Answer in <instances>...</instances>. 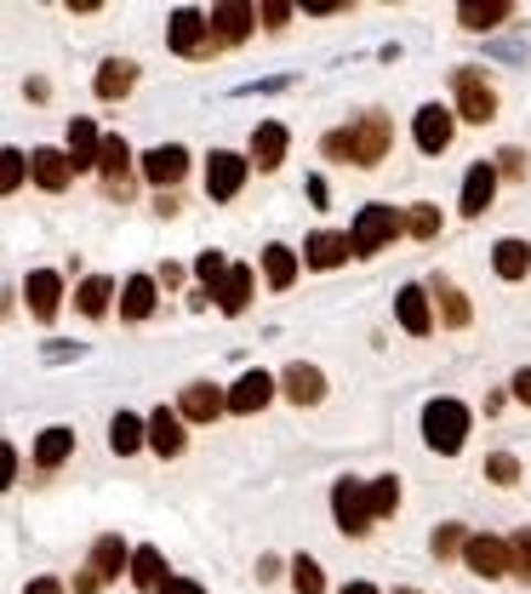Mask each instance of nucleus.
<instances>
[{
	"mask_svg": "<svg viewBox=\"0 0 531 594\" xmlns=\"http://www.w3.org/2000/svg\"><path fill=\"white\" fill-rule=\"evenodd\" d=\"M389 144H394V131H389L383 115H360L354 126H338V131L320 138V149L331 160H349V167H378V160L389 155Z\"/></svg>",
	"mask_w": 531,
	"mask_h": 594,
	"instance_id": "obj_1",
	"label": "nucleus"
},
{
	"mask_svg": "<svg viewBox=\"0 0 531 594\" xmlns=\"http://www.w3.org/2000/svg\"><path fill=\"white\" fill-rule=\"evenodd\" d=\"M469 406L463 401H428L423 406V441H428V452H440V457H457L463 452V441H469Z\"/></svg>",
	"mask_w": 531,
	"mask_h": 594,
	"instance_id": "obj_2",
	"label": "nucleus"
},
{
	"mask_svg": "<svg viewBox=\"0 0 531 594\" xmlns=\"http://www.w3.org/2000/svg\"><path fill=\"white\" fill-rule=\"evenodd\" d=\"M331 515H338V526L349 538H367L372 532V480H354V475H343L338 486H331Z\"/></svg>",
	"mask_w": 531,
	"mask_h": 594,
	"instance_id": "obj_3",
	"label": "nucleus"
},
{
	"mask_svg": "<svg viewBox=\"0 0 531 594\" xmlns=\"http://www.w3.org/2000/svg\"><path fill=\"white\" fill-rule=\"evenodd\" d=\"M401 235H406V218L394 212V206H360V218L349 229L354 257H372V252H383L389 241H401Z\"/></svg>",
	"mask_w": 531,
	"mask_h": 594,
	"instance_id": "obj_4",
	"label": "nucleus"
},
{
	"mask_svg": "<svg viewBox=\"0 0 531 594\" xmlns=\"http://www.w3.org/2000/svg\"><path fill=\"white\" fill-rule=\"evenodd\" d=\"M131 566V549L115 538V532H104V538H97L92 543V560H86V572L75 577V594H97V588H104V583H115L120 572Z\"/></svg>",
	"mask_w": 531,
	"mask_h": 594,
	"instance_id": "obj_5",
	"label": "nucleus"
},
{
	"mask_svg": "<svg viewBox=\"0 0 531 594\" xmlns=\"http://www.w3.org/2000/svg\"><path fill=\"white\" fill-rule=\"evenodd\" d=\"M166 41H172L178 57H212L217 41H212V18L194 12V7H178L172 12V29H166Z\"/></svg>",
	"mask_w": 531,
	"mask_h": 594,
	"instance_id": "obj_6",
	"label": "nucleus"
},
{
	"mask_svg": "<svg viewBox=\"0 0 531 594\" xmlns=\"http://www.w3.org/2000/svg\"><path fill=\"white\" fill-rule=\"evenodd\" d=\"M452 92H457V115H463V120L486 126V120L497 115V92H491V81L475 70V63H469V70H457V75H452Z\"/></svg>",
	"mask_w": 531,
	"mask_h": 594,
	"instance_id": "obj_7",
	"label": "nucleus"
},
{
	"mask_svg": "<svg viewBox=\"0 0 531 594\" xmlns=\"http://www.w3.org/2000/svg\"><path fill=\"white\" fill-rule=\"evenodd\" d=\"M246 172H252L246 155L212 149V160H206V194H212V201H235V194L246 189Z\"/></svg>",
	"mask_w": 531,
	"mask_h": 594,
	"instance_id": "obj_8",
	"label": "nucleus"
},
{
	"mask_svg": "<svg viewBox=\"0 0 531 594\" xmlns=\"http://www.w3.org/2000/svg\"><path fill=\"white\" fill-rule=\"evenodd\" d=\"M463 560H469V572H475V577H514V554H509V543H503V538L475 532V538H469V549H463Z\"/></svg>",
	"mask_w": 531,
	"mask_h": 594,
	"instance_id": "obj_9",
	"label": "nucleus"
},
{
	"mask_svg": "<svg viewBox=\"0 0 531 594\" xmlns=\"http://www.w3.org/2000/svg\"><path fill=\"white\" fill-rule=\"evenodd\" d=\"M452 131H457V115H452V109H440V104H423V109H417L412 138H417L423 155H446V149H452Z\"/></svg>",
	"mask_w": 531,
	"mask_h": 594,
	"instance_id": "obj_10",
	"label": "nucleus"
},
{
	"mask_svg": "<svg viewBox=\"0 0 531 594\" xmlns=\"http://www.w3.org/2000/svg\"><path fill=\"white\" fill-rule=\"evenodd\" d=\"M280 394L291 406H320L326 401V372L309 367V360H291V367L280 372Z\"/></svg>",
	"mask_w": 531,
	"mask_h": 594,
	"instance_id": "obj_11",
	"label": "nucleus"
},
{
	"mask_svg": "<svg viewBox=\"0 0 531 594\" xmlns=\"http://www.w3.org/2000/svg\"><path fill=\"white\" fill-rule=\"evenodd\" d=\"M257 23V7H246V0H223V7H212V41L217 46H241L252 35Z\"/></svg>",
	"mask_w": 531,
	"mask_h": 594,
	"instance_id": "obj_12",
	"label": "nucleus"
},
{
	"mask_svg": "<svg viewBox=\"0 0 531 594\" xmlns=\"http://www.w3.org/2000/svg\"><path fill=\"white\" fill-rule=\"evenodd\" d=\"M183 423H217L229 412V394L217 383H183V401H178Z\"/></svg>",
	"mask_w": 531,
	"mask_h": 594,
	"instance_id": "obj_13",
	"label": "nucleus"
},
{
	"mask_svg": "<svg viewBox=\"0 0 531 594\" xmlns=\"http://www.w3.org/2000/svg\"><path fill=\"white\" fill-rule=\"evenodd\" d=\"M23 297H29V315H35L41 326H52L57 309H63V280L52 269H35V275L23 280Z\"/></svg>",
	"mask_w": 531,
	"mask_h": 594,
	"instance_id": "obj_14",
	"label": "nucleus"
},
{
	"mask_svg": "<svg viewBox=\"0 0 531 594\" xmlns=\"http://www.w3.org/2000/svg\"><path fill=\"white\" fill-rule=\"evenodd\" d=\"M286 149H291V131H286L280 120L252 126V167H257V172H275L280 160H286Z\"/></svg>",
	"mask_w": 531,
	"mask_h": 594,
	"instance_id": "obj_15",
	"label": "nucleus"
},
{
	"mask_svg": "<svg viewBox=\"0 0 531 594\" xmlns=\"http://www.w3.org/2000/svg\"><path fill=\"white\" fill-rule=\"evenodd\" d=\"M29 178H35L46 194H63V189H70V178H75L70 149H35V155H29Z\"/></svg>",
	"mask_w": 531,
	"mask_h": 594,
	"instance_id": "obj_16",
	"label": "nucleus"
},
{
	"mask_svg": "<svg viewBox=\"0 0 531 594\" xmlns=\"http://www.w3.org/2000/svg\"><path fill=\"white\" fill-rule=\"evenodd\" d=\"M70 167L75 172H97V167H104V138H97V126L86 115L70 120Z\"/></svg>",
	"mask_w": 531,
	"mask_h": 594,
	"instance_id": "obj_17",
	"label": "nucleus"
},
{
	"mask_svg": "<svg viewBox=\"0 0 531 594\" xmlns=\"http://www.w3.org/2000/svg\"><path fill=\"white\" fill-rule=\"evenodd\" d=\"M183 172H189V149H183V144H160V149L144 155V178H149L155 189H172Z\"/></svg>",
	"mask_w": 531,
	"mask_h": 594,
	"instance_id": "obj_18",
	"label": "nucleus"
},
{
	"mask_svg": "<svg viewBox=\"0 0 531 594\" xmlns=\"http://www.w3.org/2000/svg\"><path fill=\"white\" fill-rule=\"evenodd\" d=\"M394 315H401V326H406L412 338L435 332V309H428V291L423 286H401V291H394Z\"/></svg>",
	"mask_w": 531,
	"mask_h": 594,
	"instance_id": "obj_19",
	"label": "nucleus"
},
{
	"mask_svg": "<svg viewBox=\"0 0 531 594\" xmlns=\"http://www.w3.org/2000/svg\"><path fill=\"white\" fill-rule=\"evenodd\" d=\"M269 401H275V378L269 372H246L235 389H229V412H235V417H252V412H263Z\"/></svg>",
	"mask_w": 531,
	"mask_h": 594,
	"instance_id": "obj_20",
	"label": "nucleus"
},
{
	"mask_svg": "<svg viewBox=\"0 0 531 594\" xmlns=\"http://www.w3.org/2000/svg\"><path fill=\"white\" fill-rule=\"evenodd\" d=\"M343 257H354V241L338 235V229H320V235L304 241V263H309V269H338Z\"/></svg>",
	"mask_w": 531,
	"mask_h": 594,
	"instance_id": "obj_21",
	"label": "nucleus"
},
{
	"mask_svg": "<svg viewBox=\"0 0 531 594\" xmlns=\"http://www.w3.org/2000/svg\"><path fill=\"white\" fill-rule=\"evenodd\" d=\"M491 194H497V167H491V160H475V167H469V178H463V218H480L486 206H491Z\"/></svg>",
	"mask_w": 531,
	"mask_h": 594,
	"instance_id": "obj_22",
	"label": "nucleus"
},
{
	"mask_svg": "<svg viewBox=\"0 0 531 594\" xmlns=\"http://www.w3.org/2000/svg\"><path fill=\"white\" fill-rule=\"evenodd\" d=\"M131 86H138V63H131V57H109L104 70H97V81H92V92L104 97V104H120Z\"/></svg>",
	"mask_w": 531,
	"mask_h": 594,
	"instance_id": "obj_23",
	"label": "nucleus"
},
{
	"mask_svg": "<svg viewBox=\"0 0 531 594\" xmlns=\"http://www.w3.org/2000/svg\"><path fill=\"white\" fill-rule=\"evenodd\" d=\"M252 291H257V275L246 269V263H235V269L223 275V286H217L212 297H217V309H223V315H246V304H252Z\"/></svg>",
	"mask_w": 531,
	"mask_h": 594,
	"instance_id": "obj_24",
	"label": "nucleus"
},
{
	"mask_svg": "<svg viewBox=\"0 0 531 594\" xmlns=\"http://www.w3.org/2000/svg\"><path fill=\"white\" fill-rule=\"evenodd\" d=\"M70 452H75V435H70L63 423L41 428V435H35V469H41V475H52L57 464H70Z\"/></svg>",
	"mask_w": 531,
	"mask_h": 594,
	"instance_id": "obj_25",
	"label": "nucleus"
},
{
	"mask_svg": "<svg viewBox=\"0 0 531 594\" xmlns=\"http://www.w3.org/2000/svg\"><path fill=\"white\" fill-rule=\"evenodd\" d=\"M149 452L160 457H178L183 452V412H149Z\"/></svg>",
	"mask_w": 531,
	"mask_h": 594,
	"instance_id": "obj_26",
	"label": "nucleus"
},
{
	"mask_svg": "<svg viewBox=\"0 0 531 594\" xmlns=\"http://www.w3.org/2000/svg\"><path fill=\"white\" fill-rule=\"evenodd\" d=\"M491 269L503 275V280H525L531 275V241H514V235L497 241L491 246Z\"/></svg>",
	"mask_w": 531,
	"mask_h": 594,
	"instance_id": "obj_27",
	"label": "nucleus"
},
{
	"mask_svg": "<svg viewBox=\"0 0 531 594\" xmlns=\"http://www.w3.org/2000/svg\"><path fill=\"white\" fill-rule=\"evenodd\" d=\"M138 446H149V423L131 417V412H115V417H109V452H115V457H131Z\"/></svg>",
	"mask_w": 531,
	"mask_h": 594,
	"instance_id": "obj_28",
	"label": "nucleus"
},
{
	"mask_svg": "<svg viewBox=\"0 0 531 594\" xmlns=\"http://www.w3.org/2000/svg\"><path fill=\"white\" fill-rule=\"evenodd\" d=\"M503 18H514L509 0H463V7H457V23L475 29V35H480V29H497Z\"/></svg>",
	"mask_w": 531,
	"mask_h": 594,
	"instance_id": "obj_29",
	"label": "nucleus"
},
{
	"mask_svg": "<svg viewBox=\"0 0 531 594\" xmlns=\"http://www.w3.org/2000/svg\"><path fill=\"white\" fill-rule=\"evenodd\" d=\"M131 583H138L144 594H160L166 583H172L166 577V554L160 549H131Z\"/></svg>",
	"mask_w": 531,
	"mask_h": 594,
	"instance_id": "obj_30",
	"label": "nucleus"
},
{
	"mask_svg": "<svg viewBox=\"0 0 531 594\" xmlns=\"http://www.w3.org/2000/svg\"><path fill=\"white\" fill-rule=\"evenodd\" d=\"M155 315V280L149 275H131L120 286V320H149Z\"/></svg>",
	"mask_w": 531,
	"mask_h": 594,
	"instance_id": "obj_31",
	"label": "nucleus"
},
{
	"mask_svg": "<svg viewBox=\"0 0 531 594\" xmlns=\"http://www.w3.org/2000/svg\"><path fill=\"white\" fill-rule=\"evenodd\" d=\"M263 280H269L275 291H286L297 280V252L291 246H263Z\"/></svg>",
	"mask_w": 531,
	"mask_h": 594,
	"instance_id": "obj_32",
	"label": "nucleus"
},
{
	"mask_svg": "<svg viewBox=\"0 0 531 594\" xmlns=\"http://www.w3.org/2000/svg\"><path fill=\"white\" fill-rule=\"evenodd\" d=\"M126 160H131V149H126V138H104V189L109 194H126Z\"/></svg>",
	"mask_w": 531,
	"mask_h": 594,
	"instance_id": "obj_33",
	"label": "nucleus"
},
{
	"mask_svg": "<svg viewBox=\"0 0 531 594\" xmlns=\"http://www.w3.org/2000/svg\"><path fill=\"white\" fill-rule=\"evenodd\" d=\"M109 297H115V280H104V275H92V280H81V291H75V304H81V315H92V320H104V315H109Z\"/></svg>",
	"mask_w": 531,
	"mask_h": 594,
	"instance_id": "obj_34",
	"label": "nucleus"
},
{
	"mask_svg": "<svg viewBox=\"0 0 531 594\" xmlns=\"http://www.w3.org/2000/svg\"><path fill=\"white\" fill-rule=\"evenodd\" d=\"M435 297H440V320L452 326V332H457V326H469V297H463L452 280H435Z\"/></svg>",
	"mask_w": 531,
	"mask_h": 594,
	"instance_id": "obj_35",
	"label": "nucleus"
},
{
	"mask_svg": "<svg viewBox=\"0 0 531 594\" xmlns=\"http://www.w3.org/2000/svg\"><path fill=\"white\" fill-rule=\"evenodd\" d=\"M291 588H297V594H326V572H320V560L297 554V560H291Z\"/></svg>",
	"mask_w": 531,
	"mask_h": 594,
	"instance_id": "obj_36",
	"label": "nucleus"
},
{
	"mask_svg": "<svg viewBox=\"0 0 531 594\" xmlns=\"http://www.w3.org/2000/svg\"><path fill=\"white\" fill-rule=\"evenodd\" d=\"M23 172H29V155L23 149H0V194H18Z\"/></svg>",
	"mask_w": 531,
	"mask_h": 594,
	"instance_id": "obj_37",
	"label": "nucleus"
},
{
	"mask_svg": "<svg viewBox=\"0 0 531 594\" xmlns=\"http://www.w3.org/2000/svg\"><path fill=\"white\" fill-rule=\"evenodd\" d=\"M394 509H401V480H394V475H378V480H372V515L383 520V515H394Z\"/></svg>",
	"mask_w": 531,
	"mask_h": 594,
	"instance_id": "obj_38",
	"label": "nucleus"
},
{
	"mask_svg": "<svg viewBox=\"0 0 531 594\" xmlns=\"http://www.w3.org/2000/svg\"><path fill=\"white\" fill-rule=\"evenodd\" d=\"M406 235L435 241V235H440V212H435V206H412V212H406Z\"/></svg>",
	"mask_w": 531,
	"mask_h": 594,
	"instance_id": "obj_39",
	"label": "nucleus"
},
{
	"mask_svg": "<svg viewBox=\"0 0 531 594\" xmlns=\"http://www.w3.org/2000/svg\"><path fill=\"white\" fill-rule=\"evenodd\" d=\"M486 480H491V486H514V480H520V457L491 452V457H486Z\"/></svg>",
	"mask_w": 531,
	"mask_h": 594,
	"instance_id": "obj_40",
	"label": "nucleus"
},
{
	"mask_svg": "<svg viewBox=\"0 0 531 594\" xmlns=\"http://www.w3.org/2000/svg\"><path fill=\"white\" fill-rule=\"evenodd\" d=\"M229 269H235V263H229L223 252H201V257H194V275H201V280H206L212 291L223 286V275H229Z\"/></svg>",
	"mask_w": 531,
	"mask_h": 594,
	"instance_id": "obj_41",
	"label": "nucleus"
},
{
	"mask_svg": "<svg viewBox=\"0 0 531 594\" xmlns=\"http://www.w3.org/2000/svg\"><path fill=\"white\" fill-rule=\"evenodd\" d=\"M509 554H514V577H520V583H531V526L509 538Z\"/></svg>",
	"mask_w": 531,
	"mask_h": 594,
	"instance_id": "obj_42",
	"label": "nucleus"
},
{
	"mask_svg": "<svg viewBox=\"0 0 531 594\" xmlns=\"http://www.w3.org/2000/svg\"><path fill=\"white\" fill-rule=\"evenodd\" d=\"M463 549H469V532H463V526H440V532H435V554L446 560V554H463Z\"/></svg>",
	"mask_w": 531,
	"mask_h": 594,
	"instance_id": "obj_43",
	"label": "nucleus"
},
{
	"mask_svg": "<svg viewBox=\"0 0 531 594\" xmlns=\"http://www.w3.org/2000/svg\"><path fill=\"white\" fill-rule=\"evenodd\" d=\"M291 12H297V7H286V0H263V7H257V18L269 23V29H286V23H291Z\"/></svg>",
	"mask_w": 531,
	"mask_h": 594,
	"instance_id": "obj_44",
	"label": "nucleus"
},
{
	"mask_svg": "<svg viewBox=\"0 0 531 594\" xmlns=\"http://www.w3.org/2000/svg\"><path fill=\"white\" fill-rule=\"evenodd\" d=\"M497 172H503V178H525V155L520 149H503V155H497Z\"/></svg>",
	"mask_w": 531,
	"mask_h": 594,
	"instance_id": "obj_45",
	"label": "nucleus"
},
{
	"mask_svg": "<svg viewBox=\"0 0 531 594\" xmlns=\"http://www.w3.org/2000/svg\"><path fill=\"white\" fill-rule=\"evenodd\" d=\"M304 12H315V18H331V12H349V0H304Z\"/></svg>",
	"mask_w": 531,
	"mask_h": 594,
	"instance_id": "obj_46",
	"label": "nucleus"
},
{
	"mask_svg": "<svg viewBox=\"0 0 531 594\" xmlns=\"http://www.w3.org/2000/svg\"><path fill=\"white\" fill-rule=\"evenodd\" d=\"M509 389H514V401H520V406H531V367H520Z\"/></svg>",
	"mask_w": 531,
	"mask_h": 594,
	"instance_id": "obj_47",
	"label": "nucleus"
},
{
	"mask_svg": "<svg viewBox=\"0 0 531 594\" xmlns=\"http://www.w3.org/2000/svg\"><path fill=\"white\" fill-rule=\"evenodd\" d=\"M160 594H206L201 583H194V577H172V583H166Z\"/></svg>",
	"mask_w": 531,
	"mask_h": 594,
	"instance_id": "obj_48",
	"label": "nucleus"
},
{
	"mask_svg": "<svg viewBox=\"0 0 531 594\" xmlns=\"http://www.w3.org/2000/svg\"><path fill=\"white\" fill-rule=\"evenodd\" d=\"M0 475H7V486L18 480V452L12 446H0Z\"/></svg>",
	"mask_w": 531,
	"mask_h": 594,
	"instance_id": "obj_49",
	"label": "nucleus"
},
{
	"mask_svg": "<svg viewBox=\"0 0 531 594\" xmlns=\"http://www.w3.org/2000/svg\"><path fill=\"white\" fill-rule=\"evenodd\" d=\"M29 594H63V583L57 577H35V583H29Z\"/></svg>",
	"mask_w": 531,
	"mask_h": 594,
	"instance_id": "obj_50",
	"label": "nucleus"
},
{
	"mask_svg": "<svg viewBox=\"0 0 531 594\" xmlns=\"http://www.w3.org/2000/svg\"><path fill=\"white\" fill-rule=\"evenodd\" d=\"M338 594H383V588H378V583H343Z\"/></svg>",
	"mask_w": 531,
	"mask_h": 594,
	"instance_id": "obj_51",
	"label": "nucleus"
},
{
	"mask_svg": "<svg viewBox=\"0 0 531 594\" xmlns=\"http://www.w3.org/2000/svg\"><path fill=\"white\" fill-rule=\"evenodd\" d=\"M394 594H423V588H394Z\"/></svg>",
	"mask_w": 531,
	"mask_h": 594,
	"instance_id": "obj_52",
	"label": "nucleus"
}]
</instances>
